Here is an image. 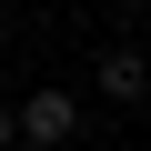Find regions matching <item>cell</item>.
Instances as JSON below:
<instances>
[{
    "instance_id": "1",
    "label": "cell",
    "mask_w": 151,
    "mask_h": 151,
    "mask_svg": "<svg viewBox=\"0 0 151 151\" xmlns=\"http://www.w3.org/2000/svg\"><path fill=\"white\" fill-rule=\"evenodd\" d=\"M10 121H20V151H60L70 131H81V101H70L60 81H40V91H30L20 111H10Z\"/></svg>"
},
{
    "instance_id": "2",
    "label": "cell",
    "mask_w": 151,
    "mask_h": 151,
    "mask_svg": "<svg viewBox=\"0 0 151 151\" xmlns=\"http://www.w3.org/2000/svg\"><path fill=\"white\" fill-rule=\"evenodd\" d=\"M91 81H101V101H121V111H131V101L151 91V70H141V50H101V70H91Z\"/></svg>"
},
{
    "instance_id": "3",
    "label": "cell",
    "mask_w": 151,
    "mask_h": 151,
    "mask_svg": "<svg viewBox=\"0 0 151 151\" xmlns=\"http://www.w3.org/2000/svg\"><path fill=\"white\" fill-rule=\"evenodd\" d=\"M0 151H20V121H10V101H0Z\"/></svg>"
}]
</instances>
